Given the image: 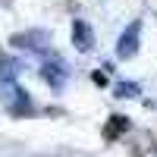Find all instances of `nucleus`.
I'll list each match as a JSON object with an SVG mask.
<instances>
[{
	"label": "nucleus",
	"instance_id": "2",
	"mask_svg": "<svg viewBox=\"0 0 157 157\" xmlns=\"http://www.w3.org/2000/svg\"><path fill=\"white\" fill-rule=\"evenodd\" d=\"M72 44L75 50H91V44H94V32L88 29L85 19H72Z\"/></svg>",
	"mask_w": 157,
	"mask_h": 157
},
{
	"label": "nucleus",
	"instance_id": "1",
	"mask_svg": "<svg viewBox=\"0 0 157 157\" xmlns=\"http://www.w3.org/2000/svg\"><path fill=\"white\" fill-rule=\"evenodd\" d=\"M138 35H141V22H129L126 32L120 35V41H116V57L120 60H132L138 54Z\"/></svg>",
	"mask_w": 157,
	"mask_h": 157
},
{
	"label": "nucleus",
	"instance_id": "5",
	"mask_svg": "<svg viewBox=\"0 0 157 157\" xmlns=\"http://www.w3.org/2000/svg\"><path fill=\"white\" fill-rule=\"evenodd\" d=\"M116 94H120V98H135L138 88H135L132 82H120V85H116Z\"/></svg>",
	"mask_w": 157,
	"mask_h": 157
},
{
	"label": "nucleus",
	"instance_id": "4",
	"mask_svg": "<svg viewBox=\"0 0 157 157\" xmlns=\"http://www.w3.org/2000/svg\"><path fill=\"white\" fill-rule=\"evenodd\" d=\"M41 75L47 78L50 88H63V78H66V69H60L57 63H47V66H41Z\"/></svg>",
	"mask_w": 157,
	"mask_h": 157
},
{
	"label": "nucleus",
	"instance_id": "3",
	"mask_svg": "<svg viewBox=\"0 0 157 157\" xmlns=\"http://www.w3.org/2000/svg\"><path fill=\"white\" fill-rule=\"evenodd\" d=\"M126 132H129V116L113 113L110 120H107V126H104V141H113V138H120Z\"/></svg>",
	"mask_w": 157,
	"mask_h": 157
}]
</instances>
